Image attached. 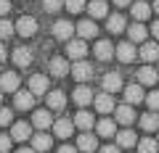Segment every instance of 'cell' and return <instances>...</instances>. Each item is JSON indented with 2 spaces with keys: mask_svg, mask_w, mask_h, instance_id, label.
Returning <instances> with one entry per match:
<instances>
[{
  "mask_svg": "<svg viewBox=\"0 0 159 153\" xmlns=\"http://www.w3.org/2000/svg\"><path fill=\"white\" fill-rule=\"evenodd\" d=\"M114 56H117L122 63H133V61L138 58V50H135V45H133V42L127 40V42H122V45H117V48H114Z\"/></svg>",
  "mask_w": 159,
  "mask_h": 153,
  "instance_id": "cell-3",
  "label": "cell"
},
{
  "mask_svg": "<svg viewBox=\"0 0 159 153\" xmlns=\"http://www.w3.org/2000/svg\"><path fill=\"white\" fill-rule=\"evenodd\" d=\"M141 58L146 63H157L159 61V45L157 42H143L141 45Z\"/></svg>",
  "mask_w": 159,
  "mask_h": 153,
  "instance_id": "cell-22",
  "label": "cell"
},
{
  "mask_svg": "<svg viewBox=\"0 0 159 153\" xmlns=\"http://www.w3.org/2000/svg\"><path fill=\"white\" fill-rule=\"evenodd\" d=\"M13 63H16L19 69H27L29 63H32V50H29V48H16V50H13Z\"/></svg>",
  "mask_w": 159,
  "mask_h": 153,
  "instance_id": "cell-29",
  "label": "cell"
},
{
  "mask_svg": "<svg viewBox=\"0 0 159 153\" xmlns=\"http://www.w3.org/2000/svg\"><path fill=\"white\" fill-rule=\"evenodd\" d=\"M117 145H119V148H133V145H138L135 132H133V130H122V132H117Z\"/></svg>",
  "mask_w": 159,
  "mask_h": 153,
  "instance_id": "cell-31",
  "label": "cell"
},
{
  "mask_svg": "<svg viewBox=\"0 0 159 153\" xmlns=\"http://www.w3.org/2000/svg\"><path fill=\"white\" fill-rule=\"evenodd\" d=\"M114 6H117V8H125V6H133V0H114Z\"/></svg>",
  "mask_w": 159,
  "mask_h": 153,
  "instance_id": "cell-44",
  "label": "cell"
},
{
  "mask_svg": "<svg viewBox=\"0 0 159 153\" xmlns=\"http://www.w3.org/2000/svg\"><path fill=\"white\" fill-rule=\"evenodd\" d=\"M29 92H32L34 98L48 95V77L45 74H32V77H29Z\"/></svg>",
  "mask_w": 159,
  "mask_h": 153,
  "instance_id": "cell-5",
  "label": "cell"
},
{
  "mask_svg": "<svg viewBox=\"0 0 159 153\" xmlns=\"http://www.w3.org/2000/svg\"><path fill=\"white\" fill-rule=\"evenodd\" d=\"M101 153H119V145H103Z\"/></svg>",
  "mask_w": 159,
  "mask_h": 153,
  "instance_id": "cell-42",
  "label": "cell"
},
{
  "mask_svg": "<svg viewBox=\"0 0 159 153\" xmlns=\"http://www.w3.org/2000/svg\"><path fill=\"white\" fill-rule=\"evenodd\" d=\"M96 132L101 137H111V135H117V124H114V119H101L96 124Z\"/></svg>",
  "mask_w": 159,
  "mask_h": 153,
  "instance_id": "cell-33",
  "label": "cell"
},
{
  "mask_svg": "<svg viewBox=\"0 0 159 153\" xmlns=\"http://www.w3.org/2000/svg\"><path fill=\"white\" fill-rule=\"evenodd\" d=\"M6 61V45H3V42H0V63Z\"/></svg>",
  "mask_w": 159,
  "mask_h": 153,
  "instance_id": "cell-46",
  "label": "cell"
},
{
  "mask_svg": "<svg viewBox=\"0 0 159 153\" xmlns=\"http://www.w3.org/2000/svg\"><path fill=\"white\" fill-rule=\"evenodd\" d=\"M69 71H72V77H74L77 82H88V79L93 77V66H90L88 61H74V66L69 69Z\"/></svg>",
  "mask_w": 159,
  "mask_h": 153,
  "instance_id": "cell-8",
  "label": "cell"
},
{
  "mask_svg": "<svg viewBox=\"0 0 159 153\" xmlns=\"http://www.w3.org/2000/svg\"><path fill=\"white\" fill-rule=\"evenodd\" d=\"M51 145H53V137L45 135V132H40V135L32 137V148L37 153H48V151H51Z\"/></svg>",
  "mask_w": 159,
  "mask_h": 153,
  "instance_id": "cell-24",
  "label": "cell"
},
{
  "mask_svg": "<svg viewBox=\"0 0 159 153\" xmlns=\"http://www.w3.org/2000/svg\"><path fill=\"white\" fill-rule=\"evenodd\" d=\"M64 106H66V95H64L61 90L48 92V111H61Z\"/></svg>",
  "mask_w": 159,
  "mask_h": 153,
  "instance_id": "cell-28",
  "label": "cell"
},
{
  "mask_svg": "<svg viewBox=\"0 0 159 153\" xmlns=\"http://www.w3.org/2000/svg\"><path fill=\"white\" fill-rule=\"evenodd\" d=\"M146 103H148V108L151 111H159V90H151L146 95Z\"/></svg>",
  "mask_w": 159,
  "mask_h": 153,
  "instance_id": "cell-37",
  "label": "cell"
},
{
  "mask_svg": "<svg viewBox=\"0 0 159 153\" xmlns=\"http://www.w3.org/2000/svg\"><path fill=\"white\" fill-rule=\"evenodd\" d=\"M138 153H159V142L151 137H143V140H138Z\"/></svg>",
  "mask_w": 159,
  "mask_h": 153,
  "instance_id": "cell-34",
  "label": "cell"
},
{
  "mask_svg": "<svg viewBox=\"0 0 159 153\" xmlns=\"http://www.w3.org/2000/svg\"><path fill=\"white\" fill-rule=\"evenodd\" d=\"M74 132V121L72 119H56L53 121V135L61 137V140H66V137H72Z\"/></svg>",
  "mask_w": 159,
  "mask_h": 153,
  "instance_id": "cell-11",
  "label": "cell"
},
{
  "mask_svg": "<svg viewBox=\"0 0 159 153\" xmlns=\"http://www.w3.org/2000/svg\"><path fill=\"white\" fill-rule=\"evenodd\" d=\"M58 153H77V148H74V145H61Z\"/></svg>",
  "mask_w": 159,
  "mask_h": 153,
  "instance_id": "cell-43",
  "label": "cell"
},
{
  "mask_svg": "<svg viewBox=\"0 0 159 153\" xmlns=\"http://www.w3.org/2000/svg\"><path fill=\"white\" fill-rule=\"evenodd\" d=\"M77 32H80V37H82V40H90V37H96V34H98V27H96V21L85 19V21L77 24Z\"/></svg>",
  "mask_w": 159,
  "mask_h": 153,
  "instance_id": "cell-30",
  "label": "cell"
},
{
  "mask_svg": "<svg viewBox=\"0 0 159 153\" xmlns=\"http://www.w3.org/2000/svg\"><path fill=\"white\" fill-rule=\"evenodd\" d=\"M109 11L106 0H90V6H88V13H90V19H103Z\"/></svg>",
  "mask_w": 159,
  "mask_h": 153,
  "instance_id": "cell-32",
  "label": "cell"
},
{
  "mask_svg": "<svg viewBox=\"0 0 159 153\" xmlns=\"http://www.w3.org/2000/svg\"><path fill=\"white\" fill-rule=\"evenodd\" d=\"M151 13H159V0H154V8H151Z\"/></svg>",
  "mask_w": 159,
  "mask_h": 153,
  "instance_id": "cell-48",
  "label": "cell"
},
{
  "mask_svg": "<svg viewBox=\"0 0 159 153\" xmlns=\"http://www.w3.org/2000/svg\"><path fill=\"white\" fill-rule=\"evenodd\" d=\"M11 135H0V153H8L11 151Z\"/></svg>",
  "mask_w": 159,
  "mask_h": 153,
  "instance_id": "cell-40",
  "label": "cell"
},
{
  "mask_svg": "<svg viewBox=\"0 0 159 153\" xmlns=\"http://www.w3.org/2000/svg\"><path fill=\"white\" fill-rule=\"evenodd\" d=\"M101 85H103V92L114 95L117 90H122V74H117V71H109V74H103Z\"/></svg>",
  "mask_w": 159,
  "mask_h": 153,
  "instance_id": "cell-7",
  "label": "cell"
},
{
  "mask_svg": "<svg viewBox=\"0 0 159 153\" xmlns=\"http://www.w3.org/2000/svg\"><path fill=\"white\" fill-rule=\"evenodd\" d=\"M0 90H3V92H16L19 90V74L16 71L0 74Z\"/></svg>",
  "mask_w": 159,
  "mask_h": 153,
  "instance_id": "cell-18",
  "label": "cell"
},
{
  "mask_svg": "<svg viewBox=\"0 0 159 153\" xmlns=\"http://www.w3.org/2000/svg\"><path fill=\"white\" fill-rule=\"evenodd\" d=\"M0 100H3V90H0Z\"/></svg>",
  "mask_w": 159,
  "mask_h": 153,
  "instance_id": "cell-49",
  "label": "cell"
},
{
  "mask_svg": "<svg viewBox=\"0 0 159 153\" xmlns=\"http://www.w3.org/2000/svg\"><path fill=\"white\" fill-rule=\"evenodd\" d=\"M98 148V137L96 135H90V132H82V135L77 137V151H82V153H93Z\"/></svg>",
  "mask_w": 159,
  "mask_h": 153,
  "instance_id": "cell-16",
  "label": "cell"
},
{
  "mask_svg": "<svg viewBox=\"0 0 159 153\" xmlns=\"http://www.w3.org/2000/svg\"><path fill=\"white\" fill-rule=\"evenodd\" d=\"M32 127H37V130H48V127H53V116L48 108H40V111L32 113Z\"/></svg>",
  "mask_w": 159,
  "mask_h": 153,
  "instance_id": "cell-13",
  "label": "cell"
},
{
  "mask_svg": "<svg viewBox=\"0 0 159 153\" xmlns=\"http://www.w3.org/2000/svg\"><path fill=\"white\" fill-rule=\"evenodd\" d=\"M111 56H114L111 40H98V42H96V58H98V61H109Z\"/></svg>",
  "mask_w": 159,
  "mask_h": 153,
  "instance_id": "cell-27",
  "label": "cell"
},
{
  "mask_svg": "<svg viewBox=\"0 0 159 153\" xmlns=\"http://www.w3.org/2000/svg\"><path fill=\"white\" fill-rule=\"evenodd\" d=\"M66 56L72 58V61H82V58L88 56L85 40H82V37H80V40H69V42H66Z\"/></svg>",
  "mask_w": 159,
  "mask_h": 153,
  "instance_id": "cell-4",
  "label": "cell"
},
{
  "mask_svg": "<svg viewBox=\"0 0 159 153\" xmlns=\"http://www.w3.org/2000/svg\"><path fill=\"white\" fill-rule=\"evenodd\" d=\"M32 137V124H27V121H16V124L11 127V140H29Z\"/></svg>",
  "mask_w": 159,
  "mask_h": 153,
  "instance_id": "cell-19",
  "label": "cell"
},
{
  "mask_svg": "<svg viewBox=\"0 0 159 153\" xmlns=\"http://www.w3.org/2000/svg\"><path fill=\"white\" fill-rule=\"evenodd\" d=\"M48 71H51L53 77H66L69 74V61L64 56H53L51 63H48Z\"/></svg>",
  "mask_w": 159,
  "mask_h": 153,
  "instance_id": "cell-9",
  "label": "cell"
},
{
  "mask_svg": "<svg viewBox=\"0 0 159 153\" xmlns=\"http://www.w3.org/2000/svg\"><path fill=\"white\" fill-rule=\"evenodd\" d=\"M127 37H130V42L133 45H135V42H146V37H148V29L143 27L141 21H135V24H130V27H127Z\"/></svg>",
  "mask_w": 159,
  "mask_h": 153,
  "instance_id": "cell-15",
  "label": "cell"
},
{
  "mask_svg": "<svg viewBox=\"0 0 159 153\" xmlns=\"http://www.w3.org/2000/svg\"><path fill=\"white\" fill-rule=\"evenodd\" d=\"M16 34H21V37H34V34H37V21H34L32 16H21L16 21Z\"/></svg>",
  "mask_w": 159,
  "mask_h": 153,
  "instance_id": "cell-6",
  "label": "cell"
},
{
  "mask_svg": "<svg viewBox=\"0 0 159 153\" xmlns=\"http://www.w3.org/2000/svg\"><path fill=\"white\" fill-rule=\"evenodd\" d=\"M130 13H133V19H135V21H141V24H143L148 16H151V6H148L146 0H138V3H133Z\"/></svg>",
  "mask_w": 159,
  "mask_h": 153,
  "instance_id": "cell-20",
  "label": "cell"
},
{
  "mask_svg": "<svg viewBox=\"0 0 159 153\" xmlns=\"http://www.w3.org/2000/svg\"><path fill=\"white\" fill-rule=\"evenodd\" d=\"M74 29H77V27H74L69 19H61V21L53 24V37H56V40H66V42H69V40H72V34H74Z\"/></svg>",
  "mask_w": 159,
  "mask_h": 153,
  "instance_id": "cell-2",
  "label": "cell"
},
{
  "mask_svg": "<svg viewBox=\"0 0 159 153\" xmlns=\"http://www.w3.org/2000/svg\"><path fill=\"white\" fill-rule=\"evenodd\" d=\"M157 142H159V132H157Z\"/></svg>",
  "mask_w": 159,
  "mask_h": 153,
  "instance_id": "cell-50",
  "label": "cell"
},
{
  "mask_svg": "<svg viewBox=\"0 0 159 153\" xmlns=\"http://www.w3.org/2000/svg\"><path fill=\"white\" fill-rule=\"evenodd\" d=\"M93 106H96V111H98V113H111L114 108H117V106H114V98L109 95V92H101V95H96V98H93Z\"/></svg>",
  "mask_w": 159,
  "mask_h": 153,
  "instance_id": "cell-12",
  "label": "cell"
},
{
  "mask_svg": "<svg viewBox=\"0 0 159 153\" xmlns=\"http://www.w3.org/2000/svg\"><path fill=\"white\" fill-rule=\"evenodd\" d=\"M74 103H77V106H82V108H85V106H90V103H93V98H96V95H93V92H90V87H85V85H80L77 87V90H74Z\"/></svg>",
  "mask_w": 159,
  "mask_h": 153,
  "instance_id": "cell-23",
  "label": "cell"
},
{
  "mask_svg": "<svg viewBox=\"0 0 159 153\" xmlns=\"http://www.w3.org/2000/svg\"><path fill=\"white\" fill-rule=\"evenodd\" d=\"M146 100V95H143V85H127L125 87V103H130V106H138V103Z\"/></svg>",
  "mask_w": 159,
  "mask_h": 153,
  "instance_id": "cell-14",
  "label": "cell"
},
{
  "mask_svg": "<svg viewBox=\"0 0 159 153\" xmlns=\"http://www.w3.org/2000/svg\"><path fill=\"white\" fill-rule=\"evenodd\" d=\"M151 34H154V37H157V40H159V19H157V21H154V24H151Z\"/></svg>",
  "mask_w": 159,
  "mask_h": 153,
  "instance_id": "cell-45",
  "label": "cell"
},
{
  "mask_svg": "<svg viewBox=\"0 0 159 153\" xmlns=\"http://www.w3.org/2000/svg\"><path fill=\"white\" fill-rule=\"evenodd\" d=\"M13 32H16V24H11L8 19H0V40L13 37Z\"/></svg>",
  "mask_w": 159,
  "mask_h": 153,
  "instance_id": "cell-35",
  "label": "cell"
},
{
  "mask_svg": "<svg viewBox=\"0 0 159 153\" xmlns=\"http://www.w3.org/2000/svg\"><path fill=\"white\" fill-rule=\"evenodd\" d=\"M13 121V113H11V108H0V127H8Z\"/></svg>",
  "mask_w": 159,
  "mask_h": 153,
  "instance_id": "cell-39",
  "label": "cell"
},
{
  "mask_svg": "<svg viewBox=\"0 0 159 153\" xmlns=\"http://www.w3.org/2000/svg\"><path fill=\"white\" fill-rule=\"evenodd\" d=\"M64 8L69 13H82L85 11V0H64Z\"/></svg>",
  "mask_w": 159,
  "mask_h": 153,
  "instance_id": "cell-36",
  "label": "cell"
},
{
  "mask_svg": "<svg viewBox=\"0 0 159 153\" xmlns=\"http://www.w3.org/2000/svg\"><path fill=\"white\" fill-rule=\"evenodd\" d=\"M114 116H117L119 124H125V127H130L133 121L138 119V116H135V106H130V103H122V106H117V108H114Z\"/></svg>",
  "mask_w": 159,
  "mask_h": 153,
  "instance_id": "cell-1",
  "label": "cell"
},
{
  "mask_svg": "<svg viewBox=\"0 0 159 153\" xmlns=\"http://www.w3.org/2000/svg\"><path fill=\"white\" fill-rule=\"evenodd\" d=\"M72 121H74V127H80L82 132H88V130H90L93 124H96V119H93V113H90V111H85V108H82V111H80V113L74 116Z\"/></svg>",
  "mask_w": 159,
  "mask_h": 153,
  "instance_id": "cell-26",
  "label": "cell"
},
{
  "mask_svg": "<svg viewBox=\"0 0 159 153\" xmlns=\"http://www.w3.org/2000/svg\"><path fill=\"white\" fill-rule=\"evenodd\" d=\"M16 153H37V151H34V148H19Z\"/></svg>",
  "mask_w": 159,
  "mask_h": 153,
  "instance_id": "cell-47",
  "label": "cell"
},
{
  "mask_svg": "<svg viewBox=\"0 0 159 153\" xmlns=\"http://www.w3.org/2000/svg\"><path fill=\"white\" fill-rule=\"evenodd\" d=\"M43 8L48 13H56L58 8H64V0H43Z\"/></svg>",
  "mask_w": 159,
  "mask_h": 153,
  "instance_id": "cell-38",
  "label": "cell"
},
{
  "mask_svg": "<svg viewBox=\"0 0 159 153\" xmlns=\"http://www.w3.org/2000/svg\"><path fill=\"white\" fill-rule=\"evenodd\" d=\"M11 11V0H0V16H6Z\"/></svg>",
  "mask_w": 159,
  "mask_h": 153,
  "instance_id": "cell-41",
  "label": "cell"
},
{
  "mask_svg": "<svg viewBox=\"0 0 159 153\" xmlns=\"http://www.w3.org/2000/svg\"><path fill=\"white\" fill-rule=\"evenodd\" d=\"M106 29L111 34H122L127 29V21H125V16H122V13H111V16H109V21H106Z\"/></svg>",
  "mask_w": 159,
  "mask_h": 153,
  "instance_id": "cell-21",
  "label": "cell"
},
{
  "mask_svg": "<svg viewBox=\"0 0 159 153\" xmlns=\"http://www.w3.org/2000/svg\"><path fill=\"white\" fill-rule=\"evenodd\" d=\"M13 95H16V98H13V106H16L19 111H29V108L34 106V95L29 90H16Z\"/></svg>",
  "mask_w": 159,
  "mask_h": 153,
  "instance_id": "cell-10",
  "label": "cell"
},
{
  "mask_svg": "<svg viewBox=\"0 0 159 153\" xmlns=\"http://www.w3.org/2000/svg\"><path fill=\"white\" fill-rule=\"evenodd\" d=\"M154 82H159V74H157V69L151 63L138 69V85H154Z\"/></svg>",
  "mask_w": 159,
  "mask_h": 153,
  "instance_id": "cell-17",
  "label": "cell"
},
{
  "mask_svg": "<svg viewBox=\"0 0 159 153\" xmlns=\"http://www.w3.org/2000/svg\"><path fill=\"white\" fill-rule=\"evenodd\" d=\"M138 121H141V127H143L146 132H159V113H157V111L143 113V116H141Z\"/></svg>",
  "mask_w": 159,
  "mask_h": 153,
  "instance_id": "cell-25",
  "label": "cell"
}]
</instances>
